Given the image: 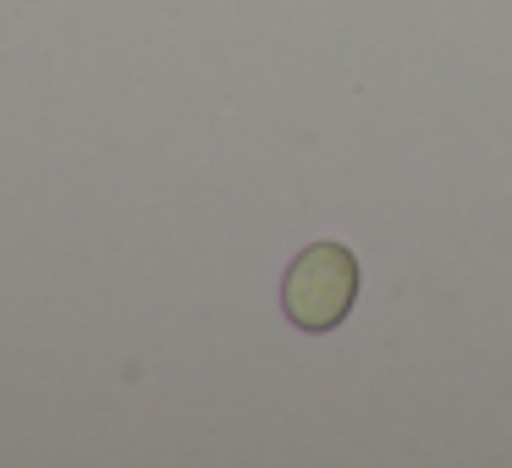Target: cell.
I'll use <instances>...</instances> for the list:
<instances>
[{"instance_id": "cell-1", "label": "cell", "mask_w": 512, "mask_h": 468, "mask_svg": "<svg viewBox=\"0 0 512 468\" xmlns=\"http://www.w3.org/2000/svg\"><path fill=\"white\" fill-rule=\"evenodd\" d=\"M353 298H358V259L342 243H309L281 281V309L309 336L336 331L353 314Z\"/></svg>"}]
</instances>
